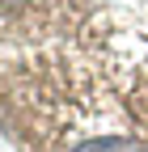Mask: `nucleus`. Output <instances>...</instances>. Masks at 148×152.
<instances>
[{"mask_svg":"<svg viewBox=\"0 0 148 152\" xmlns=\"http://www.w3.org/2000/svg\"><path fill=\"white\" fill-rule=\"evenodd\" d=\"M72 152H148V148L140 140H131V135H97V140L76 144Z\"/></svg>","mask_w":148,"mask_h":152,"instance_id":"f257e3e1","label":"nucleus"}]
</instances>
